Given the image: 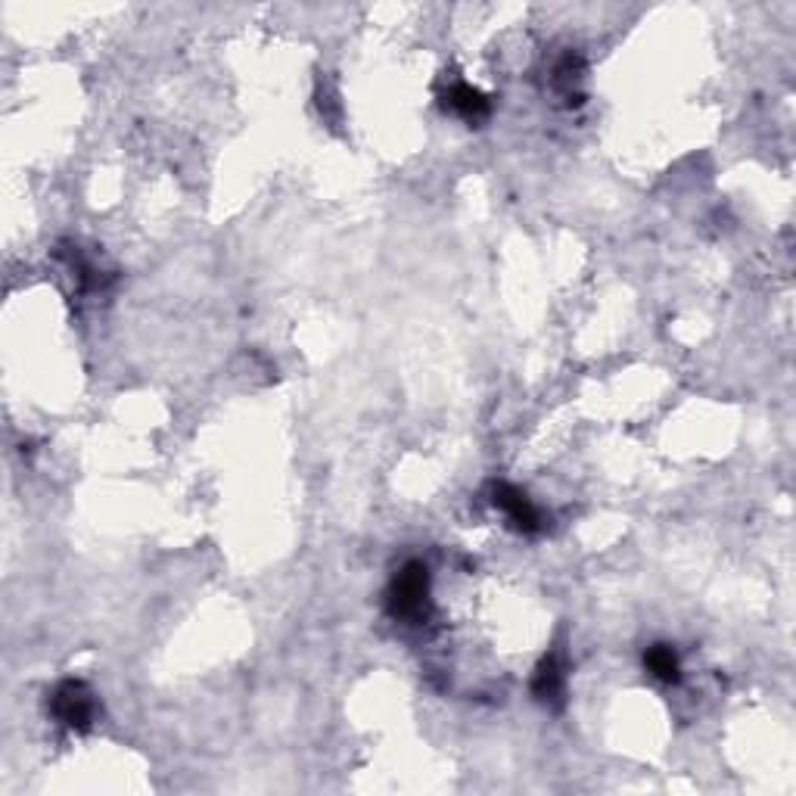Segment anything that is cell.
<instances>
[{"instance_id": "obj_1", "label": "cell", "mask_w": 796, "mask_h": 796, "mask_svg": "<svg viewBox=\"0 0 796 796\" xmlns=\"http://www.w3.org/2000/svg\"><path fill=\"white\" fill-rule=\"evenodd\" d=\"M423 607H426V566L408 563L392 582L389 610L402 619H417L423 613Z\"/></svg>"}, {"instance_id": "obj_2", "label": "cell", "mask_w": 796, "mask_h": 796, "mask_svg": "<svg viewBox=\"0 0 796 796\" xmlns=\"http://www.w3.org/2000/svg\"><path fill=\"white\" fill-rule=\"evenodd\" d=\"M53 713L60 722L72 728H88L94 719V700L91 691L81 681H66V685L53 694Z\"/></svg>"}, {"instance_id": "obj_3", "label": "cell", "mask_w": 796, "mask_h": 796, "mask_svg": "<svg viewBox=\"0 0 796 796\" xmlns=\"http://www.w3.org/2000/svg\"><path fill=\"white\" fill-rule=\"evenodd\" d=\"M495 504L507 514V520L514 523L520 532H538L542 529V517H538V510L535 504L514 486H507V482H498L495 486Z\"/></svg>"}, {"instance_id": "obj_4", "label": "cell", "mask_w": 796, "mask_h": 796, "mask_svg": "<svg viewBox=\"0 0 796 796\" xmlns=\"http://www.w3.org/2000/svg\"><path fill=\"white\" fill-rule=\"evenodd\" d=\"M448 106L470 122L489 116V100L482 97L476 88H470V84H454V88L448 91Z\"/></svg>"}, {"instance_id": "obj_5", "label": "cell", "mask_w": 796, "mask_h": 796, "mask_svg": "<svg viewBox=\"0 0 796 796\" xmlns=\"http://www.w3.org/2000/svg\"><path fill=\"white\" fill-rule=\"evenodd\" d=\"M532 691H535V697H542V700H557L563 694V669H560L557 657H548L542 666H538L535 681H532Z\"/></svg>"}, {"instance_id": "obj_6", "label": "cell", "mask_w": 796, "mask_h": 796, "mask_svg": "<svg viewBox=\"0 0 796 796\" xmlns=\"http://www.w3.org/2000/svg\"><path fill=\"white\" fill-rule=\"evenodd\" d=\"M647 669L657 675L660 681H678V657H675V650L666 647V644H653L647 650V657H644Z\"/></svg>"}]
</instances>
